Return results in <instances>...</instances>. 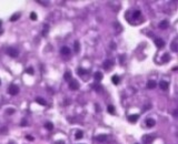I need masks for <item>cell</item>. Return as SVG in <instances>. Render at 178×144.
<instances>
[{"mask_svg":"<svg viewBox=\"0 0 178 144\" xmlns=\"http://www.w3.org/2000/svg\"><path fill=\"white\" fill-rule=\"evenodd\" d=\"M8 92L10 95H17L18 93H19V88H18V85L16 84H11L10 87L8 88Z\"/></svg>","mask_w":178,"mask_h":144,"instance_id":"6da1fadb","label":"cell"},{"mask_svg":"<svg viewBox=\"0 0 178 144\" xmlns=\"http://www.w3.org/2000/svg\"><path fill=\"white\" fill-rule=\"evenodd\" d=\"M69 89L72 90V91H76V90L79 89V83H78V81L75 79H71L70 82H69Z\"/></svg>","mask_w":178,"mask_h":144,"instance_id":"7a4b0ae2","label":"cell"},{"mask_svg":"<svg viewBox=\"0 0 178 144\" xmlns=\"http://www.w3.org/2000/svg\"><path fill=\"white\" fill-rule=\"evenodd\" d=\"M7 53H8L10 57L16 58V57H18V55H19V51H18L16 48H8V49H7Z\"/></svg>","mask_w":178,"mask_h":144,"instance_id":"3957f363","label":"cell"},{"mask_svg":"<svg viewBox=\"0 0 178 144\" xmlns=\"http://www.w3.org/2000/svg\"><path fill=\"white\" fill-rule=\"evenodd\" d=\"M112 65H114V61L112 60H106L104 62V68L106 70H110L112 68Z\"/></svg>","mask_w":178,"mask_h":144,"instance_id":"277c9868","label":"cell"},{"mask_svg":"<svg viewBox=\"0 0 178 144\" xmlns=\"http://www.w3.org/2000/svg\"><path fill=\"white\" fill-rule=\"evenodd\" d=\"M155 44H156L158 48H164L165 47V41L160 38H156L155 39Z\"/></svg>","mask_w":178,"mask_h":144,"instance_id":"5b68a950","label":"cell"},{"mask_svg":"<svg viewBox=\"0 0 178 144\" xmlns=\"http://www.w3.org/2000/svg\"><path fill=\"white\" fill-rule=\"evenodd\" d=\"M159 87H160V89H162V90L166 91V90H168V87H169V83H168L167 81H164V80H162V81L159 82Z\"/></svg>","mask_w":178,"mask_h":144,"instance_id":"8992f818","label":"cell"},{"mask_svg":"<svg viewBox=\"0 0 178 144\" xmlns=\"http://www.w3.org/2000/svg\"><path fill=\"white\" fill-rule=\"evenodd\" d=\"M93 78H95L96 81H101L102 80V73L100 72V71H97V72H95V74H93Z\"/></svg>","mask_w":178,"mask_h":144,"instance_id":"52a82bcc","label":"cell"},{"mask_svg":"<svg viewBox=\"0 0 178 144\" xmlns=\"http://www.w3.org/2000/svg\"><path fill=\"white\" fill-rule=\"evenodd\" d=\"M70 51H71V50L69 49L68 47H62V48L60 49L61 55H68L69 53H70Z\"/></svg>","mask_w":178,"mask_h":144,"instance_id":"ba28073f","label":"cell"},{"mask_svg":"<svg viewBox=\"0 0 178 144\" xmlns=\"http://www.w3.org/2000/svg\"><path fill=\"white\" fill-rule=\"evenodd\" d=\"M107 139H108V135H106V134H99V135L96 136V140L97 141H99V142H102V141H105V140H107Z\"/></svg>","mask_w":178,"mask_h":144,"instance_id":"9c48e42d","label":"cell"},{"mask_svg":"<svg viewBox=\"0 0 178 144\" xmlns=\"http://www.w3.org/2000/svg\"><path fill=\"white\" fill-rule=\"evenodd\" d=\"M138 119H139V117H138L137 114H132V115H129L128 117V121L129 122H132V123H135Z\"/></svg>","mask_w":178,"mask_h":144,"instance_id":"30bf717a","label":"cell"},{"mask_svg":"<svg viewBox=\"0 0 178 144\" xmlns=\"http://www.w3.org/2000/svg\"><path fill=\"white\" fill-rule=\"evenodd\" d=\"M168 25H169V23H168L167 20H163V21L159 23V28L165 30V29H167V28H168Z\"/></svg>","mask_w":178,"mask_h":144,"instance_id":"8fae6325","label":"cell"},{"mask_svg":"<svg viewBox=\"0 0 178 144\" xmlns=\"http://www.w3.org/2000/svg\"><path fill=\"white\" fill-rule=\"evenodd\" d=\"M147 88L148 89H155L156 88V82L154 81V80H149L147 82Z\"/></svg>","mask_w":178,"mask_h":144,"instance_id":"7c38bea8","label":"cell"},{"mask_svg":"<svg viewBox=\"0 0 178 144\" xmlns=\"http://www.w3.org/2000/svg\"><path fill=\"white\" fill-rule=\"evenodd\" d=\"M146 125H147L148 128H153L154 125H155V120L154 119H147L146 120Z\"/></svg>","mask_w":178,"mask_h":144,"instance_id":"4fadbf2b","label":"cell"},{"mask_svg":"<svg viewBox=\"0 0 178 144\" xmlns=\"http://www.w3.org/2000/svg\"><path fill=\"white\" fill-rule=\"evenodd\" d=\"M36 102H37V103H39L40 104V105H46L47 104V102H46V100H45V99H42V98H36Z\"/></svg>","mask_w":178,"mask_h":144,"instance_id":"5bb4252c","label":"cell"},{"mask_svg":"<svg viewBox=\"0 0 178 144\" xmlns=\"http://www.w3.org/2000/svg\"><path fill=\"white\" fill-rule=\"evenodd\" d=\"M111 81H112V83H114V84H118V83L120 82V79H119V76L115 74V75H112Z\"/></svg>","mask_w":178,"mask_h":144,"instance_id":"9a60e30c","label":"cell"},{"mask_svg":"<svg viewBox=\"0 0 178 144\" xmlns=\"http://www.w3.org/2000/svg\"><path fill=\"white\" fill-rule=\"evenodd\" d=\"M71 78H72V76H71V72H69V71H67L66 73L63 74V79L66 80V81H70Z\"/></svg>","mask_w":178,"mask_h":144,"instance_id":"2e32d148","label":"cell"},{"mask_svg":"<svg viewBox=\"0 0 178 144\" xmlns=\"http://www.w3.org/2000/svg\"><path fill=\"white\" fill-rule=\"evenodd\" d=\"M74 49H75V52L76 53H78L80 50V46H79V42L78 41H75V43H74Z\"/></svg>","mask_w":178,"mask_h":144,"instance_id":"e0dca14e","label":"cell"},{"mask_svg":"<svg viewBox=\"0 0 178 144\" xmlns=\"http://www.w3.org/2000/svg\"><path fill=\"white\" fill-rule=\"evenodd\" d=\"M82 136H84V132H82V131H77L76 135H75L76 140H80V139H82Z\"/></svg>","mask_w":178,"mask_h":144,"instance_id":"ac0fdd59","label":"cell"},{"mask_svg":"<svg viewBox=\"0 0 178 144\" xmlns=\"http://www.w3.org/2000/svg\"><path fill=\"white\" fill-rule=\"evenodd\" d=\"M88 71L85 70V69H82V68H79L78 70H77V73L79 74V75H84V74H86Z\"/></svg>","mask_w":178,"mask_h":144,"instance_id":"d6986e66","label":"cell"},{"mask_svg":"<svg viewBox=\"0 0 178 144\" xmlns=\"http://www.w3.org/2000/svg\"><path fill=\"white\" fill-rule=\"evenodd\" d=\"M140 14H141V12H140L139 10H136L134 14H132V17H134L135 19H137V18H139L140 17Z\"/></svg>","mask_w":178,"mask_h":144,"instance_id":"ffe728a7","label":"cell"},{"mask_svg":"<svg viewBox=\"0 0 178 144\" xmlns=\"http://www.w3.org/2000/svg\"><path fill=\"white\" fill-rule=\"evenodd\" d=\"M45 126H46L48 130H54V124H52L51 122H47L46 124H45Z\"/></svg>","mask_w":178,"mask_h":144,"instance_id":"44dd1931","label":"cell"},{"mask_svg":"<svg viewBox=\"0 0 178 144\" xmlns=\"http://www.w3.org/2000/svg\"><path fill=\"white\" fill-rule=\"evenodd\" d=\"M107 109H108V111H109L110 114H115V108H114L112 105H108Z\"/></svg>","mask_w":178,"mask_h":144,"instance_id":"7402d4cb","label":"cell"},{"mask_svg":"<svg viewBox=\"0 0 178 144\" xmlns=\"http://www.w3.org/2000/svg\"><path fill=\"white\" fill-rule=\"evenodd\" d=\"M171 50L174 52H177V42L176 41H174L173 43H171Z\"/></svg>","mask_w":178,"mask_h":144,"instance_id":"603a6c76","label":"cell"},{"mask_svg":"<svg viewBox=\"0 0 178 144\" xmlns=\"http://www.w3.org/2000/svg\"><path fill=\"white\" fill-rule=\"evenodd\" d=\"M6 113H7V114H12V113H15V109H12V108L7 109L6 110Z\"/></svg>","mask_w":178,"mask_h":144,"instance_id":"cb8c5ba5","label":"cell"},{"mask_svg":"<svg viewBox=\"0 0 178 144\" xmlns=\"http://www.w3.org/2000/svg\"><path fill=\"white\" fill-rule=\"evenodd\" d=\"M26 73H29V74H33V69L31 67H29L28 69H26Z\"/></svg>","mask_w":178,"mask_h":144,"instance_id":"d4e9b609","label":"cell"},{"mask_svg":"<svg viewBox=\"0 0 178 144\" xmlns=\"http://www.w3.org/2000/svg\"><path fill=\"white\" fill-rule=\"evenodd\" d=\"M18 19H19V14H14V16L10 18L11 21H16V20H18Z\"/></svg>","mask_w":178,"mask_h":144,"instance_id":"484cf974","label":"cell"},{"mask_svg":"<svg viewBox=\"0 0 178 144\" xmlns=\"http://www.w3.org/2000/svg\"><path fill=\"white\" fill-rule=\"evenodd\" d=\"M170 59V55H168V53H166V55H164V58H163V60H164V62H167L168 60Z\"/></svg>","mask_w":178,"mask_h":144,"instance_id":"4316f807","label":"cell"},{"mask_svg":"<svg viewBox=\"0 0 178 144\" xmlns=\"http://www.w3.org/2000/svg\"><path fill=\"white\" fill-rule=\"evenodd\" d=\"M30 19L33 20V21H35V20H37V14H36L35 12H31V14H30Z\"/></svg>","mask_w":178,"mask_h":144,"instance_id":"83f0119b","label":"cell"},{"mask_svg":"<svg viewBox=\"0 0 178 144\" xmlns=\"http://www.w3.org/2000/svg\"><path fill=\"white\" fill-rule=\"evenodd\" d=\"M27 124H28V123H27V121H26V120H22L21 123H20V125H21V126H26Z\"/></svg>","mask_w":178,"mask_h":144,"instance_id":"f1b7e54d","label":"cell"},{"mask_svg":"<svg viewBox=\"0 0 178 144\" xmlns=\"http://www.w3.org/2000/svg\"><path fill=\"white\" fill-rule=\"evenodd\" d=\"M6 132H7V128H2L1 130H0V133L1 134H5Z\"/></svg>","mask_w":178,"mask_h":144,"instance_id":"f546056e","label":"cell"},{"mask_svg":"<svg viewBox=\"0 0 178 144\" xmlns=\"http://www.w3.org/2000/svg\"><path fill=\"white\" fill-rule=\"evenodd\" d=\"M26 139H28L29 141H33V137L31 135H27V136H26Z\"/></svg>","mask_w":178,"mask_h":144,"instance_id":"4dcf8cb0","label":"cell"},{"mask_svg":"<svg viewBox=\"0 0 178 144\" xmlns=\"http://www.w3.org/2000/svg\"><path fill=\"white\" fill-rule=\"evenodd\" d=\"M2 33V30H1V21H0V34Z\"/></svg>","mask_w":178,"mask_h":144,"instance_id":"1f68e13d","label":"cell"},{"mask_svg":"<svg viewBox=\"0 0 178 144\" xmlns=\"http://www.w3.org/2000/svg\"><path fill=\"white\" fill-rule=\"evenodd\" d=\"M56 144H65V142H56Z\"/></svg>","mask_w":178,"mask_h":144,"instance_id":"d6a6232c","label":"cell"},{"mask_svg":"<svg viewBox=\"0 0 178 144\" xmlns=\"http://www.w3.org/2000/svg\"><path fill=\"white\" fill-rule=\"evenodd\" d=\"M8 144H15V143H14V142H9Z\"/></svg>","mask_w":178,"mask_h":144,"instance_id":"836d02e7","label":"cell"},{"mask_svg":"<svg viewBox=\"0 0 178 144\" xmlns=\"http://www.w3.org/2000/svg\"><path fill=\"white\" fill-rule=\"evenodd\" d=\"M0 83H1V81H0Z\"/></svg>","mask_w":178,"mask_h":144,"instance_id":"e575fe53","label":"cell"},{"mask_svg":"<svg viewBox=\"0 0 178 144\" xmlns=\"http://www.w3.org/2000/svg\"><path fill=\"white\" fill-rule=\"evenodd\" d=\"M137 144H138V143H137Z\"/></svg>","mask_w":178,"mask_h":144,"instance_id":"d590c367","label":"cell"}]
</instances>
